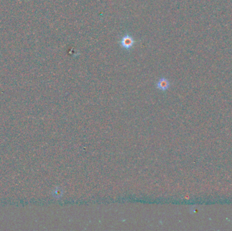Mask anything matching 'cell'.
<instances>
[{
	"label": "cell",
	"mask_w": 232,
	"mask_h": 231,
	"mask_svg": "<svg viewBox=\"0 0 232 231\" xmlns=\"http://www.w3.org/2000/svg\"><path fill=\"white\" fill-rule=\"evenodd\" d=\"M119 44L125 50H130L135 44V40L132 35L126 33L122 37Z\"/></svg>",
	"instance_id": "obj_1"
},
{
	"label": "cell",
	"mask_w": 232,
	"mask_h": 231,
	"mask_svg": "<svg viewBox=\"0 0 232 231\" xmlns=\"http://www.w3.org/2000/svg\"><path fill=\"white\" fill-rule=\"evenodd\" d=\"M170 86V82L166 78H161L157 83V88L162 91H165Z\"/></svg>",
	"instance_id": "obj_2"
}]
</instances>
